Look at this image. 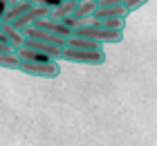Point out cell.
Returning <instances> with one entry per match:
<instances>
[{"label":"cell","mask_w":157,"mask_h":146,"mask_svg":"<svg viewBox=\"0 0 157 146\" xmlns=\"http://www.w3.org/2000/svg\"><path fill=\"white\" fill-rule=\"evenodd\" d=\"M72 34H78V36H88V38L97 41V43H121L124 41V32H119V29H108L99 23H92V25H81L72 29Z\"/></svg>","instance_id":"6da1fadb"},{"label":"cell","mask_w":157,"mask_h":146,"mask_svg":"<svg viewBox=\"0 0 157 146\" xmlns=\"http://www.w3.org/2000/svg\"><path fill=\"white\" fill-rule=\"evenodd\" d=\"M63 61L70 63H83V65H101L105 63V52L99 49H76V47H63Z\"/></svg>","instance_id":"7a4b0ae2"},{"label":"cell","mask_w":157,"mask_h":146,"mask_svg":"<svg viewBox=\"0 0 157 146\" xmlns=\"http://www.w3.org/2000/svg\"><path fill=\"white\" fill-rule=\"evenodd\" d=\"M20 72L40 79H56L61 74V65L59 61H49V63H32V61H20Z\"/></svg>","instance_id":"3957f363"},{"label":"cell","mask_w":157,"mask_h":146,"mask_svg":"<svg viewBox=\"0 0 157 146\" xmlns=\"http://www.w3.org/2000/svg\"><path fill=\"white\" fill-rule=\"evenodd\" d=\"M49 14H52L49 7H45V5H34L32 9H27L25 14H20L16 20H11V25L18 27V29H27V27H32V25H36L38 20L47 18Z\"/></svg>","instance_id":"277c9868"},{"label":"cell","mask_w":157,"mask_h":146,"mask_svg":"<svg viewBox=\"0 0 157 146\" xmlns=\"http://www.w3.org/2000/svg\"><path fill=\"white\" fill-rule=\"evenodd\" d=\"M0 41L7 43V45H11V47H16V49H20V47L25 45L27 36H25L23 29L13 27L11 23H5V25H2V32H0Z\"/></svg>","instance_id":"5b68a950"},{"label":"cell","mask_w":157,"mask_h":146,"mask_svg":"<svg viewBox=\"0 0 157 146\" xmlns=\"http://www.w3.org/2000/svg\"><path fill=\"white\" fill-rule=\"evenodd\" d=\"M34 27H38V29H47V32H52V34H59V36H63V38H67L70 34H72V27H70L67 23H63V20H56V18H43V20H38Z\"/></svg>","instance_id":"8992f818"},{"label":"cell","mask_w":157,"mask_h":146,"mask_svg":"<svg viewBox=\"0 0 157 146\" xmlns=\"http://www.w3.org/2000/svg\"><path fill=\"white\" fill-rule=\"evenodd\" d=\"M18 56H20V61H32V63H49V61H59V58H54V56H49L45 52H40V49H34V47H27L23 45L18 49Z\"/></svg>","instance_id":"52a82bcc"},{"label":"cell","mask_w":157,"mask_h":146,"mask_svg":"<svg viewBox=\"0 0 157 146\" xmlns=\"http://www.w3.org/2000/svg\"><path fill=\"white\" fill-rule=\"evenodd\" d=\"M128 7L126 5H112V7H97L92 14L94 18H128Z\"/></svg>","instance_id":"ba28073f"},{"label":"cell","mask_w":157,"mask_h":146,"mask_svg":"<svg viewBox=\"0 0 157 146\" xmlns=\"http://www.w3.org/2000/svg\"><path fill=\"white\" fill-rule=\"evenodd\" d=\"M76 5H78V0H63V2L56 7V9H52L49 18L63 20V18H67V16H72V14L76 11Z\"/></svg>","instance_id":"9c48e42d"},{"label":"cell","mask_w":157,"mask_h":146,"mask_svg":"<svg viewBox=\"0 0 157 146\" xmlns=\"http://www.w3.org/2000/svg\"><path fill=\"white\" fill-rule=\"evenodd\" d=\"M32 7H34V5L29 2V0H18L16 5H11L9 9H7V14H5L2 20H5V23H11V20H16L20 14H25L27 9H32Z\"/></svg>","instance_id":"30bf717a"},{"label":"cell","mask_w":157,"mask_h":146,"mask_svg":"<svg viewBox=\"0 0 157 146\" xmlns=\"http://www.w3.org/2000/svg\"><path fill=\"white\" fill-rule=\"evenodd\" d=\"M97 0H78L76 5V11L72 14V16H78V18H90L92 14L97 11Z\"/></svg>","instance_id":"8fae6325"},{"label":"cell","mask_w":157,"mask_h":146,"mask_svg":"<svg viewBox=\"0 0 157 146\" xmlns=\"http://www.w3.org/2000/svg\"><path fill=\"white\" fill-rule=\"evenodd\" d=\"M0 68H7V70H18L20 68V56L16 54H5L0 52Z\"/></svg>","instance_id":"7c38bea8"},{"label":"cell","mask_w":157,"mask_h":146,"mask_svg":"<svg viewBox=\"0 0 157 146\" xmlns=\"http://www.w3.org/2000/svg\"><path fill=\"white\" fill-rule=\"evenodd\" d=\"M94 20L108 29H119V32L126 29V18H94Z\"/></svg>","instance_id":"4fadbf2b"},{"label":"cell","mask_w":157,"mask_h":146,"mask_svg":"<svg viewBox=\"0 0 157 146\" xmlns=\"http://www.w3.org/2000/svg\"><path fill=\"white\" fill-rule=\"evenodd\" d=\"M148 0H124V5L128 7V11H137L139 7H144Z\"/></svg>","instance_id":"5bb4252c"},{"label":"cell","mask_w":157,"mask_h":146,"mask_svg":"<svg viewBox=\"0 0 157 146\" xmlns=\"http://www.w3.org/2000/svg\"><path fill=\"white\" fill-rule=\"evenodd\" d=\"M0 52H5V54H16L18 49H16V47H11V45H7V43H2V41H0Z\"/></svg>","instance_id":"9a60e30c"},{"label":"cell","mask_w":157,"mask_h":146,"mask_svg":"<svg viewBox=\"0 0 157 146\" xmlns=\"http://www.w3.org/2000/svg\"><path fill=\"white\" fill-rule=\"evenodd\" d=\"M99 7H112V5H124V0H99Z\"/></svg>","instance_id":"2e32d148"},{"label":"cell","mask_w":157,"mask_h":146,"mask_svg":"<svg viewBox=\"0 0 157 146\" xmlns=\"http://www.w3.org/2000/svg\"><path fill=\"white\" fill-rule=\"evenodd\" d=\"M2 25H5V20H0V32H2Z\"/></svg>","instance_id":"e0dca14e"},{"label":"cell","mask_w":157,"mask_h":146,"mask_svg":"<svg viewBox=\"0 0 157 146\" xmlns=\"http://www.w3.org/2000/svg\"><path fill=\"white\" fill-rule=\"evenodd\" d=\"M97 2H99V0H97Z\"/></svg>","instance_id":"ac0fdd59"}]
</instances>
